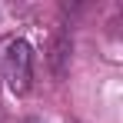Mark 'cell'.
<instances>
[{
	"mask_svg": "<svg viewBox=\"0 0 123 123\" xmlns=\"http://www.w3.org/2000/svg\"><path fill=\"white\" fill-rule=\"evenodd\" d=\"M3 80L7 86L23 97L33 83V50L27 40H10L7 43V53H3Z\"/></svg>",
	"mask_w": 123,
	"mask_h": 123,
	"instance_id": "obj_1",
	"label": "cell"
},
{
	"mask_svg": "<svg viewBox=\"0 0 123 123\" xmlns=\"http://www.w3.org/2000/svg\"><path fill=\"white\" fill-rule=\"evenodd\" d=\"M70 57H73V40L67 30H53L50 37V50H47V60H50V70L53 77H67L70 70Z\"/></svg>",
	"mask_w": 123,
	"mask_h": 123,
	"instance_id": "obj_2",
	"label": "cell"
},
{
	"mask_svg": "<svg viewBox=\"0 0 123 123\" xmlns=\"http://www.w3.org/2000/svg\"><path fill=\"white\" fill-rule=\"evenodd\" d=\"M0 80H3V57H0Z\"/></svg>",
	"mask_w": 123,
	"mask_h": 123,
	"instance_id": "obj_3",
	"label": "cell"
},
{
	"mask_svg": "<svg viewBox=\"0 0 123 123\" xmlns=\"http://www.w3.org/2000/svg\"><path fill=\"white\" fill-rule=\"evenodd\" d=\"M0 123H3V120H0Z\"/></svg>",
	"mask_w": 123,
	"mask_h": 123,
	"instance_id": "obj_4",
	"label": "cell"
}]
</instances>
